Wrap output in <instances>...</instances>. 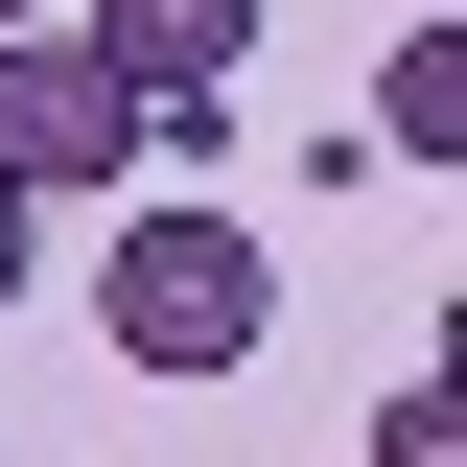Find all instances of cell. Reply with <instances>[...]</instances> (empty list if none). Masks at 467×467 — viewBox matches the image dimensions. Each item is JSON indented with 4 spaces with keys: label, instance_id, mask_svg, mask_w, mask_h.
Returning a JSON list of instances; mask_svg holds the SVG:
<instances>
[{
    "label": "cell",
    "instance_id": "4",
    "mask_svg": "<svg viewBox=\"0 0 467 467\" xmlns=\"http://www.w3.org/2000/svg\"><path fill=\"white\" fill-rule=\"evenodd\" d=\"M374 140H398V164H467V24H398V70H374Z\"/></svg>",
    "mask_w": 467,
    "mask_h": 467
},
{
    "label": "cell",
    "instance_id": "7",
    "mask_svg": "<svg viewBox=\"0 0 467 467\" xmlns=\"http://www.w3.org/2000/svg\"><path fill=\"white\" fill-rule=\"evenodd\" d=\"M0 24H70V0H0Z\"/></svg>",
    "mask_w": 467,
    "mask_h": 467
},
{
    "label": "cell",
    "instance_id": "2",
    "mask_svg": "<svg viewBox=\"0 0 467 467\" xmlns=\"http://www.w3.org/2000/svg\"><path fill=\"white\" fill-rule=\"evenodd\" d=\"M70 47L140 94V164H211L234 140V70H257V0H70Z\"/></svg>",
    "mask_w": 467,
    "mask_h": 467
},
{
    "label": "cell",
    "instance_id": "5",
    "mask_svg": "<svg viewBox=\"0 0 467 467\" xmlns=\"http://www.w3.org/2000/svg\"><path fill=\"white\" fill-rule=\"evenodd\" d=\"M374 467H467V398H444V374H398V398H374Z\"/></svg>",
    "mask_w": 467,
    "mask_h": 467
},
{
    "label": "cell",
    "instance_id": "1",
    "mask_svg": "<svg viewBox=\"0 0 467 467\" xmlns=\"http://www.w3.org/2000/svg\"><path fill=\"white\" fill-rule=\"evenodd\" d=\"M94 327H117V374H257V327H281V257H257L234 211H117Z\"/></svg>",
    "mask_w": 467,
    "mask_h": 467
},
{
    "label": "cell",
    "instance_id": "3",
    "mask_svg": "<svg viewBox=\"0 0 467 467\" xmlns=\"http://www.w3.org/2000/svg\"><path fill=\"white\" fill-rule=\"evenodd\" d=\"M0 187L70 211V187H140V94H117L70 24H0Z\"/></svg>",
    "mask_w": 467,
    "mask_h": 467
},
{
    "label": "cell",
    "instance_id": "8",
    "mask_svg": "<svg viewBox=\"0 0 467 467\" xmlns=\"http://www.w3.org/2000/svg\"><path fill=\"white\" fill-rule=\"evenodd\" d=\"M420 24H444V0H420Z\"/></svg>",
    "mask_w": 467,
    "mask_h": 467
},
{
    "label": "cell",
    "instance_id": "6",
    "mask_svg": "<svg viewBox=\"0 0 467 467\" xmlns=\"http://www.w3.org/2000/svg\"><path fill=\"white\" fill-rule=\"evenodd\" d=\"M24 257H47V211H24V187H0V304H24Z\"/></svg>",
    "mask_w": 467,
    "mask_h": 467
}]
</instances>
